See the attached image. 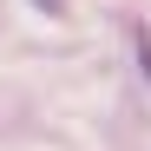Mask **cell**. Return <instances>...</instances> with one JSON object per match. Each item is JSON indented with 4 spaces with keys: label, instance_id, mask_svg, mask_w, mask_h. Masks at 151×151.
Masks as SVG:
<instances>
[]
</instances>
